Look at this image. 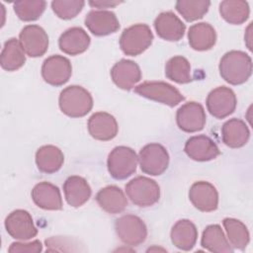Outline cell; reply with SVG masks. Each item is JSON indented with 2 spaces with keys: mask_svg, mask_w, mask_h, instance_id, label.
Here are the masks:
<instances>
[{
  "mask_svg": "<svg viewBox=\"0 0 253 253\" xmlns=\"http://www.w3.org/2000/svg\"><path fill=\"white\" fill-rule=\"evenodd\" d=\"M227 239L233 248L243 250L250 241V234L247 226L240 220L232 217H226L222 220Z\"/></svg>",
  "mask_w": 253,
  "mask_h": 253,
  "instance_id": "cell-31",
  "label": "cell"
},
{
  "mask_svg": "<svg viewBox=\"0 0 253 253\" xmlns=\"http://www.w3.org/2000/svg\"><path fill=\"white\" fill-rule=\"evenodd\" d=\"M5 228L8 234L18 240H29L38 234L33 217L25 210H16L10 212L5 218Z\"/></svg>",
  "mask_w": 253,
  "mask_h": 253,
  "instance_id": "cell-10",
  "label": "cell"
},
{
  "mask_svg": "<svg viewBox=\"0 0 253 253\" xmlns=\"http://www.w3.org/2000/svg\"><path fill=\"white\" fill-rule=\"evenodd\" d=\"M63 192L67 204L73 208L83 206L90 199L92 194L87 181L77 175L70 176L65 180Z\"/></svg>",
  "mask_w": 253,
  "mask_h": 253,
  "instance_id": "cell-22",
  "label": "cell"
},
{
  "mask_svg": "<svg viewBox=\"0 0 253 253\" xmlns=\"http://www.w3.org/2000/svg\"><path fill=\"white\" fill-rule=\"evenodd\" d=\"M184 150L195 161H210L219 155V149L215 142L207 135H195L187 139Z\"/></svg>",
  "mask_w": 253,
  "mask_h": 253,
  "instance_id": "cell-16",
  "label": "cell"
},
{
  "mask_svg": "<svg viewBox=\"0 0 253 253\" xmlns=\"http://www.w3.org/2000/svg\"><path fill=\"white\" fill-rule=\"evenodd\" d=\"M41 251H42V244L40 240H34L32 242H13L8 248V252L10 253H39Z\"/></svg>",
  "mask_w": 253,
  "mask_h": 253,
  "instance_id": "cell-36",
  "label": "cell"
},
{
  "mask_svg": "<svg viewBox=\"0 0 253 253\" xmlns=\"http://www.w3.org/2000/svg\"><path fill=\"white\" fill-rule=\"evenodd\" d=\"M88 131L98 140L107 141L113 139L118 133V123L114 116L106 112L94 113L88 120Z\"/></svg>",
  "mask_w": 253,
  "mask_h": 253,
  "instance_id": "cell-17",
  "label": "cell"
},
{
  "mask_svg": "<svg viewBox=\"0 0 253 253\" xmlns=\"http://www.w3.org/2000/svg\"><path fill=\"white\" fill-rule=\"evenodd\" d=\"M171 241L179 249L189 251L194 248L198 239V229L189 219L178 220L171 229Z\"/></svg>",
  "mask_w": 253,
  "mask_h": 253,
  "instance_id": "cell-25",
  "label": "cell"
},
{
  "mask_svg": "<svg viewBox=\"0 0 253 253\" xmlns=\"http://www.w3.org/2000/svg\"><path fill=\"white\" fill-rule=\"evenodd\" d=\"M165 75L168 79L179 83L186 84L192 81L191 65L188 59L182 55L171 57L165 65Z\"/></svg>",
  "mask_w": 253,
  "mask_h": 253,
  "instance_id": "cell-32",
  "label": "cell"
},
{
  "mask_svg": "<svg viewBox=\"0 0 253 253\" xmlns=\"http://www.w3.org/2000/svg\"><path fill=\"white\" fill-rule=\"evenodd\" d=\"M138 157L132 148L117 146L108 156V171L114 179L124 180L135 172Z\"/></svg>",
  "mask_w": 253,
  "mask_h": 253,
  "instance_id": "cell-6",
  "label": "cell"
},
{
  "mask_svg": "<svg viewBox=\"0 0 253 253\" xmlns=\"http://www.w3.org/2000/svg\"><path fill=\"white\" fill-rule=\"evenodd\" d=\"M19 42L27 55L31 57L42 56L48 48V36L38 25H28L22 29Z\"/></svg>",
  "mask_w": 253,
  "mask_h": 253,
  "instance_id": "cell-12",
  "label": "cell"
},
{
  "mask_svg": "<svg viewBox=\"0 0 253 253\" xmlns=\"http://www.w3.org/2000/svg\"><path fill=\"white\" fill-rule=\"evenodd\" d=\"M207 116L204 107L197 102L182 105L176 113V122L180 129L185 132H196L204 128Z\"/></svg>",
  "mask_w": 253,
  "mask_h": 253,
  "instance_id": "cell-13",
  "label": "cell"
},
{
  "mask_svg": "<svg viewBox=\"0 0 253 253\" xmlns=\"http://www.w3.org/2000/svg\"><path fill=\"white\" fill-rule=\"evenodd\" d=\"M218 69L224 81L231 85H240L252 74V59L244 51L230 50L221 57Z\"/></svg>",
  "mask_w": 253,
  "mask_h": 253,
  "instance_id": "cell-1",
  "label": "cell"
},
{
  "mask_svg": "<svg viewBox=\"0 0 253 253\" xmlns=\"http://www.w3.org/2000/svg\"><path fill=\"white\" fill-rule=\"evenodd\" d=\"M134 92L141 97L169 107H175L185 99L177 88L163 81H145L137 85Z\"/></svg>",
  "mask_w": 253,
  "mask_h": 253,
  "instance_id": "cell-5",
  "label": "cell"
},
{
  "mask_svg": "<svg viewBox=\"0 0 253 253\" xmlns=\"http://www.w3.org/2000/svg\"><path fill=\"white\" fill-rule=\"evenodd\" d=\"M190 46L199 51L211 49L216 42V33L209 23H198L190 27L188 32Z\"/></svg>",
  "mask_w": 253,
  "mask_h": 253,
  "instance_id": "cell-26",
  "label": "cell"
},
{
  "mask_svg": "<svg viewBox=\"0 0 253 253\" xmlns=\"http://www.w3.org/2000/svg\"><path fill=\"white\" fill-rule=\"evenodd\" d=\"M189 199L196 209L204 212L215 211L218 206V193L215 187L206 181H199L191 186Z\"/></svg>",
  "mask_w": 253,
  "mask_h": 253,
  "instance_id": "cell-14",
  "label": "cell"
},
{
  "mask_svg": "<svg viewBox=\"0 0 253 253\" xmlns=\"http://www.w3.org/2000/svg\"><path fill=\"white\" fill-rule=\"evenodd\" d=\"M126 193L129 200L138 207L147 208L156 204L160 198L158 184L144 176H137L126 185Z\"/></svg>",
  "mask_w": 253,
  "mask_h": 253,
  "instance_id": "cell-4",
  "label": "cell"
},
{
  "mask_svg": "<svg viewBox=\"0 0 253 253\" xmlns=\"http://www.w3.org/2000/svg\"><path fill=\"white\" fill-rule=\"evenodd\" d=\"M138 162L143 173L151 176H159L168 168L169 154L162 144L149 143L140 149Z\"/></svg>",
  "mask_w": 253,
  "mask_h": 253,
  "instance_id": "cell-7",
  "label": "cell"
},
{
  "mask_svg": "<svg viewBox=\"0 0 253 253\" xmlns=\"http://www.w3.org/2000/svg\"><path fill=\"white\" fill-rule=\"evenodd\" d=\"M85 2L83 0H54L51 2V8L54 14L63 20H70L76 17L83 9Z\"/></svg>",
  "mask_w": 253,
  "mask_h": 253,
  "instance_id": "cell-35",
  "label": "cell"
},
{
  "mask_svg": "<svg viewBox=\"0 0 253 253\" xmlns=\"http://www.w3.org/2000/svg\"><path fill=\"white\" fill-rule=\"evenodd\" d=\"M32 199L41 209L58 211L62 209V199L57 186L49 182H41L32 190Z\"/></svg>",
  "mask_w": 253,
  "mask_h": 253,
  "instance_id": "cell-20",
  "label": "cell"
},
{
  "mask_svg": "<svg viewBox=\"0 0 253 253\" xmlns=\"http://www.w3.org/2000/svg\"><path fill=\"white\" fill-rule=\"evenodd\" d=\"M96 201L100 208L108 213H120L127 206V199L123 190L111 185L101 189L96 195Z\"/></svg>",
  "mask_w": 253,
  "mask_h": 253,
  "instance_id": "cell-24",
  "label": "cell"
},
{
  "mask_svg": "<svg viewBox=\"0 0 253 253\" xmlns=\"http://www.w3.org/2000/svg\"><path fill=\"white\" fill-rule=\"evenodd\" d=\"M219 13L227 23L241 25L248 19L250 9L246 1L225 0L219 3Z\"/></svg>",
  "mask_w": 253,
  "mask_h": 253,
  "instance_id": "cell-30",
  "label": "cell"
},
{
  "mask_svg": "<svg viewBox=\"0 0 253 253\" xmlns=\"http://www.w3.org/2000/svg\"><path fill=\"white\" fill-rule=\"evenodd\" d=\"M211 2L206 0H179L176 2V10L188 22L202 19L209 11Z\"/></svg>",
  "mask_w": 253,
  "mask_h": 253,
  "instance_id": "cell-33",
  "label": "cell"
},
{
  "mask_svg": "<svg viewBox=\"0 0 253 253\" xmlns=\"http://www.w3.org/2000/svg\"><path fill=\"white\" fill-rule=\"evenodd\" d=\"M155 31L161 39L169 42L180 41L185 34V24L171 11L160 13L154 20Z\"/></svg>",
  "mask_w": 253,
  "mask_h": 253,
  "instance_id": "cell-18",
  "label": "cell"
},
{
  "mask_svg": "<svg viewBox=\"0 0 253 253\" xmlns=\"http://www.w3.org/2000/svg\"><path fill=\"white\" fill-rule=\"evenodd\" d=\"M123 3L122 1H113V0H95L89 1V5L96 8H113L117 5Z\"/></svg>",
  "mask_w": 253,
  "mask_h": 253,
  "instance_id": "cell-37",
  "label": "cell"
},
{
  "mask_svg": "<svg viewBox=\"0 0 253 253\" xmlns=\"http://www.w3.org/2000/svg\"><path fill=\"white\" fill-rule=\"evenodd\" d=\"M58 104L61 112L70 118L86 116L93 107V98L89 91L78 85L64 88L59 95Z\"/></svg>",
  "mask_w": 253,
  "mask_h": 253,
  "instance_id": "cell-2",
  "label": "cell"
},
{
  "mask_svg": "<svg viewBox=\"0 0 253 253\" xmlns=\"http://www.w3.org/2000/svg\"><path fill=\"white\" fill-rule=\"evenodd\" d=\"M46 2L42 0H20L13 5L19 19L25 22L38 20L45 10Z\"/></svg>",
  "mask_w": 253,
  "mask_h": 253,
  "instance_id": "cell-34",
  "label": "cell"
},
{
  "mask_svg": "<svg viewBox=\"0 0 253 253\" xmlns=\"http://www.w3.org/2000/svg\"><path fill=\"white\" fill-rule=\"evenodd\" d=\"M115 229L120 240L129 246L143 243L147 237L144 221L134 214H125L115 222Z\"/></svg>",
  "mask_w": 253,
  "mask_h": 253,
  "instance_id": "cell-8",
  "label": "cell"
},
{
  "mask_svg": "<svg viewBox=\"0 0 253 253\" xmlns=\"http://www.w3.org/2000/svg\"><path fill=\"white\" fill-rule=\"evenodd\" d=\"M250 137V131L247 125L240 119H230L226 121L221 127L222 142L231 148L244 146Z\"/></svg>",
  "mask_w": 253,
  "mask_h": 253,
  "instance_id": "cell-23",
  "label": "cell"
},
{
  "mask_svg": "<svg viewBox=\"0 0 253 253\" xmlns=\"http://www.w3.org/2000/svg\"><path fill=\"white\" fill-rule=\"evenodd\" d=\"M201 245L205 249L214 253H231L232 248L229 245L223 230L218 224L208 225L202 234Z\"/></svg>",
  "mask_w": 253,
  "mask_h": 253,
  "instance_id": "cell-29",
  "label": "cell"
},
{
  "mask_svg": "<svg viewBox=\"0 0 253 253\" xmlns=\"http://www.w3.org/2000/svg\"><path fill=\"white\" fill-rule=\"evenodd\" d=\"M64 162L62 151L54 145H43L36 152V164L38 169L46 174L57 172Z\"/></svg>",
  "mask_w": 253,
  "mask_h": 253,
  "instance_id": "cell-27",
  "label": "cell"
},
{
  "mask_svg": "<svg viewBox=\"0 0 253 253\" xmlns=\"http://www.w3.org/2000/svg\"><path fill=\"white\" fill-rule=\"evenodd\" d=\"M153 34L145 24H135L124 30L120 38V46L126 55L136 56L145 51L152 43Z\"/></svg>",
  "mask_w": 253,
  "mask_h": 253,
  "instance_id": "cell-3",
  "label": "cell"
},
{
  "mask_svg": "<svg viewBox=\"0 0 253 253\" xmlns=\"http://www.w3.org/2000/svg\"><path fill=\"white\" fill-rule=\"evenodd\" d=\"M113 82L123 90H130L141 79V71L136 62L121 59L111 69Z\"/></svg>",
  "mask_w": 253,
  "mask_h": 253,
  "instance_id": "cell-19",
  "label": "cell"
},
{
  "mask_svg": "<svg viewBox=\"0 0 253 253\" xmlns=\"http://www.w3.org/2000/svg\"><path fill=\"white\" fill-rule=\"evenodd\" d=\"M85 26L95 36L102 37L116 33L120 23L116 14L108 10H92L85 17Z\"/></svg>",
  "mask_w": 253,
  "mask_h": 253,
  "instance_id": "cell-15",
  "label": "cell"
},
{
  "mask_svg": "<svg viewBox=\"0 0 253 253\" xmlns=\"http://www.w3.org/2000/svg\"><path fill=\"white\" fill-rule=\"evenodd\" d=\"M58 45L61 51L69 55L83 53L90 45V37L80 27H72L64 31L59 39Z\"/></svg>",
  "mask_w": 253,
  "mask_h": 253,
  "instance_id": "cell-21",
  "label": "cell"
},
{
  "mask_svg": "<svg viewBox=\"0 0 253 253\" xmlns=\"http://www.w3.org/2000/svg\"><path fill=\"white\" fill-rule=\"evenodd\" d=\"M72 74V66L65 56L54 54L44 59L42 65V76L51 86L65 84Z\"/></svg>",
  "mask_w": 253,
  "mask_h": 253,
  "instance_id": "cell-11",
  "label": "cell"
},
{
  "mask_svg": "<svg viewBox=\"0 0 253 253\" xmlns=\"http://www.w3.org/2000/svg\"><path fill=\"white\" fill-rule=\"evenodd\" d=\"M26 62L25 51L20 42L12 38L5 42L0 55V64L4 70L15 71Z\"/></svg>",
  "mask_w": 253,
  "mask_h": 253,
  "instance_id": "cell-28",
  "label": "cell"
},
{
  "mask_svg": "<svg viewBox=\"0 0 253 253\" xmlns=\"http://www.w3.org/2000/svg\"><path fill=\"white\" fill-rule=\"evenodd\" d=\"M207 108L216 119H224L231 115L237 105L235 93L228 87L219 86L211 90L207 97Z\"/></svg>",
  "mask_w": 253,
  "mask_h": 253,
  "instance_id": "cell-9",
  "label": "cell"
}]
</instances>
